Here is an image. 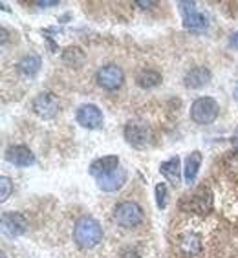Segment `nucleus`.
Masks as SVG:
<instances>
[{
	"instance_id": "5",
	"label": "nucleus",
	"mask_w": 238,
	"mask_h": 258,
	"mask_svg": "<svg viewBox=\"0 0 238 258\" xmlns=\"http://www.w3.org/2000/svg\"><path fill=\"white\" fill-rule=\"evenodd\" d=\"M95 81L97 85L104 90H117L123 86L125 83V74L123 70L115 64H106L95 74Z\"/></svg>"
},
{
	"instance_id": "4",
	"label": "nucleus",
	"mask_w": 238,
	"mask_h": 258,
	"mask_svg": "<svg viewBox=\"0 0 238 258\" xmlns=\"http://www.w3.org/2000/svg\"><path fill=\"white\" fill-rule=\"evenodd\" d=\"M180 13L184 19V28L194 33H200L207 28V19L204 17V13H200L198 8L194 2H178Z\"/></svg>"
},
{
	"instance_id": "1",
	"label": "nucleus",
	"mask_w": 238,
	"mask_h": 258,
	"mask_svg": "<svg viewBox=\"0 0 238 258\" xmlns=\"http://www.w3.org/2000/svg\"><path fill=\"white\" fill-rule=\"evenodd\" d=\"M74 240L83 249H92L103 240V227L92 216H83L74 227Z\"/></svg>"
},
{
	"instance_id": "24",
	"label": "nucleus",
	"mask_w": 238,
	"mask_h": 258,
	"mask_svg": "<svg viewBox=\"0 0 238 258\" xmlns=\"http://www.w3.org/2000/svg\"><path fill=\"white\" fill-rule=\"evenodd\" d=\"M37 6H57V2H37Z\"/></svg>"
},
{
	"instance_id": "20",
	"label": "nucleus",
	"mask_w": 238,
	"mask_h": 258,
	"mask_svg": "<svg viewBox=\"0 0 238 258\" xmlns=\"http://www.w3.org/2000/svg\"><path fill=\"white\" fill-rule=\"evenodd\" d=\"M154 196H156V205H158V209L163 211V209L167 207V198H169V187H167V183H156Z\"/></svg>"
},
{
	"instance_id": "21",
	"label": "nucleus",
	"mask_w": 238,
	"mask_h": 258,
	"mask_svg": "<svg viewBox=\"0 0 238 258\" xmlns=\"http://www.w3.org/2000/svg\"><path fill=\"white\" fill-rule=\"evenodd\" d=\"M0 187H2V192H0V200L6 202V200L10 198L11 190H13V185H11V179L8 176H2L0 178Z\"/></svg>"
},
{
	"instance_id": "18",
	"label": "nucleus",
	"mask_w": 238,
	"mask_h": 258,
	"mask_svg": "<svg viewBox=\"0 0 238 258\" xmlns=\"http://www.w3.org/2000/svg\"><path fill=\"white\" fill-rule=\"evenodd\" d=\"M136 83H138L141 88H152V86H158L161 83V75L154 70H141L136 75Z\"/></svg>"
},
{
	"instance_id": "16",
	"label": "nucleus",
	"mask_w": 238,
	"mask_h": 258,
	"mask_svg": "<svg viewBox=\"0 0 238 258\" xmlns=\"http://www.w3.org/2000/svg\"><path fill=\"white\" fill-rule=\"evenodd\" d=\"M19 72L24 77H35L40 70V57L39 55H26L24 59L19 60Z\"/></svg>"
},
{
	"instance_id": "2",
	"label": "nucleus",
	"mask_w": 238,
	"mask_h": 258,
	"mask_svg": "<svg viewBox=\"0 0 238 258\" xmlns=\"http://www.w3.org/2000/svg\"><path fill=\"white\" fill-rule=\"evenodd\" d=\"M114 220L119 227L134 229L143 220V211L136 202H121L114 209Z\"/></svg>"
},
{
	"instance_id": "15",
	"label": "nucleus",
	"mask_w": 238,
	"mask_h": 258,
	"mask_svg": "<svg viewBox=\"0 0 238 258\" xmlns=\"http://www.w3.org/2000/svg\"><path fill=\"white\" fill-rule=\"evenodd\" d=\"M200 165H202V154H200V152H191V154L185 158L184 179H185V183H187V185H193L194 181H196Z\"/></svg>"
},
{
	"instance_id": "25",
	"label": "nucleus",
	"mask_w": 238,
	"mask_h": 258,
	"mask_svg": "<svg viewBox=\"0 0 238 258\" xmlns=\"http://www.w3.org/2000/svg\"><path fill=\"white\" fill-rule=\"evenodd\" d=\"M233 97H234V101L238 103V85H236V88L233 90Z\"/></svg>"
},
{
	"instance_id": "6",
	"label": "nucleus",
	"mask_w": 238,
	"mask_h": 258,
	"mask_svg": "<svg viewBox=\"0 0 238 258\" xmlns=\"http://www.w3.org/2000/svg\"><path fill=\"white\" fill-rule=\"evenodd\" d=\"M33 110L35 114H39L40 117L44 119H51L57 115L59 112V99L55 97V94H50V92H42L33 99Z\"/></svg>"
},
{
	"instance_id": "22",
	"label": "nucleus",
	"mask_w": 238,
	"mask_h": 258,
	"mask_svg": "<svg viewBox=\"0 0 238 258\" xmlns=\"http://www.w3.org/2000/svg\"><path fill=\"white\" fill-rule=\"evenodd\" d=\"M229 48H233V50H238V31L229 39Z\"/></svg>"
},
{
	"instance_id": "9",
	"label": "nucleus",
	"mask_w": 238,
	"mask_h": 258,
	"mask_svg": "<svg viewBox=\"0 0 238 258\" xmlns=\"http://www.w3.org/2000/svg\"><path fill=\"white\" fill-rule=\"evenodd\" d=\"M97 179V187L104 192H114V190H119L127 183V170L123 167H117L114 172H108L104 176H99Z\"/></svg>"
},
{
	"instance_id": "10",
	"label": "nucleus",
	"mask_w": 238,
	"mask_h": 258,
	"mask_svg": "<svg viewBox=\"0 0 238 258\" xmlns=\"http://www.w3.org/2000/svg\"><path fill=\"white\" fill-rule=\"evenodd\" d=\"M28 222L20 213H4L2 214V231L8 236H20L26 233Z\"/></svg>"
},
{
	"instance_id": "13",
	"label": "nucleus",
	"mask_w": 238,
	"mask_h": 258,
	"mask_svg": "<svg viewBox=\"0 0 238 258\" xmlns=\"http://www.w3.org/2000/svg\"><path fill=\"white\" fill-rule=\"evenodd\" d=\"M119 167V158L117 156H104V158L95 159L94 163L90 165V174L99 178V176H104L108 172H114Z\"/></svg>"
},
{
	"instance_id": "7",
	"label": "nucleus",
	"mask_w": 238,
	"mask_h": 258,
	"mask_svg": "<svg viewBox=\"0 0 238 258\" xmlns=\"http://www.w3.org/2000/svg\"><path fill=\"white\" fill-rule=\"evenodd\" d=\"M75 117H77V123L85 128H99L103 124V112L95 104H81Z\"/></svg>"
},
{
	"instance_id": "14",
	"label": "nucleus",
	"mask_w": 238,
	"mask_h": 258,
	"mask_svg": "<svg viewBox=\"0 0 238 258\" xmlns=\"http://www.w3.org/2000/svg\"><path fill=\"white\" fill-rule=\"evenodd\" d=\"M159 172L163 174L165 178L169 179L172 185H180L182 183V174H184V169H180V158L174 156V158L167 159L163 163L159 165Z\"/></svg>"
},
{
	"instance_id": "12",
	"label": "nucleus",
	"mask_w": 238,
	"mask_h": 258,
	"mask_svg": "<svg viewBox=\"0 0 238 258\" xmlns=\"http://www.w3.org/2000/svg\"><path fill=\"white\" fill-rule=\"evenodd\" d=\"M209 81H211V72L205 66H196L184 77V85L191 90H198L207 86Z\"/></svg>"
},
{
	"instance_id": "19",
	"label": "nucleus",
	"mask_w": 238,
	"mask_h": 258,
	"mask_svg": "<svg viewBox=\"0 0 238 258\" xmlns=\"http://www.w3.org/2000/svg\"><path fill=\"white\" fill-rule=\"evenodd\" d=\"M182 249H184V253L187 254H198L200 249H202V243H200V238L196 234H185L182 242H180Z\"/></svg>"
},
{
	"instance_id": "23",
	"label": "nucleus",
	"mask_w": 238,
	"mask_h": 258,
	"mask_svg": "<svg viewBox=\"0 0 238 258\" xmlns=\"http://www.w3.org/2000/svg\"><path fill=\"white\" fill-rule=\"evenodd\" d=\"M233 145L238 149V128L234 130V134H233Z\"/></svg>"
},
{
	"instance_id": "3",
	"label": "nucleus",
	"mask_w": 238,
	"mask_h": 258,
	"mask_svg": "<svg viewBox=\"0 0 238 258\" xmlns=\"http://www.w3.org/2000/svg\"><path fill=\"white\" fill-rule=\"evenodd\" d=\"M220 114V106L213 97H200L191 106V117L198 124H211L216 121Z\"/></svg>"
},
{
	"instance_id": "17",
	"label": "nucleus",
	"mask_w": 238,
	"mask_h": 258,
	"mask_svg": "<svg viewBox=\"0 0 238 258\" xmlns=\"http://www.w3.org/2000/svg\"><path fill=\"white\" fill-rule=\"evenodd\" d=\"M85 60H86L85 51L81 50V48H77V46H70V48H66L63 51V62L66 66H70V68H79V66H83Z\"/></svg>"
},
{
	"instance_id": "8",
	"label": "nucleus",
	"mask_w": 238,
	"mask_h": 258,
	"mask_svg": "<svg viewBox=\"0 0 238 258\" xmlns=\"http://www.w3.org/2000/svg\"><path fill=\"white\" fill-rule=\"evenodd\" d=\"M125 139L129 141L132 147L136 149H143L149 145L150 132L147 128V124L138 123V121H130L127 126H125Z\"/></svg>"
},
{
	"instance_id": "11",
	"label": "nucleus",
	"mask_w": 238,
	"mask_h": 258,
	"mask_svg": "<svg viewBox=\"0 0 238 258\" xmlns=\"http://www.w3.org/2000/svg\"><path fill=\"white\" fill-rule=\"evenodd\" d=\"M6 159L15 167H30L35 163V154L24 145H15L6 150Z\"/></svg>"
}]
</instances>
